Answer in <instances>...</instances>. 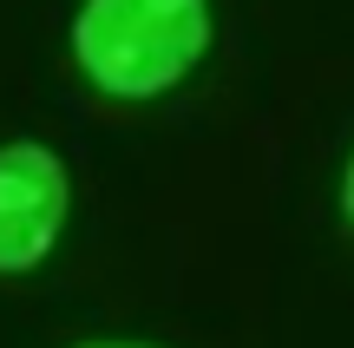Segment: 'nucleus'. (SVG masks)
<instances>
[{
	"mask_svg": "<svg viewBox=\"0 0 354 348\" xmlns=\"http://www.w3.org/2000/svg\"><path fill=\"white\" fill-rule=\"evenodd\" d=\"M66 230V165L46 145H0V276H26Z\"/></svg>",
	"mask_w": 354,
	"mask_h": 348,
	"instance_id": "obj_2",
	"label": "nucleus"
},
{
	"mask_svg": "<svg viewBox=\"0 0 354 348\" xmlns=\"http://www.w3.org/2000/svg\"><path fill=\"white\" fill-rule=\"evenodd\" d=\"M342 204H348V223H354V165H348V184H342Z\"/></svg>",
	"mask_w": 354,
	"mask_h": 348,
	"instance_id": "obj_3",
	"label": "nucleus"
},
{
	"mask_svg": "<svg viewBox=\"0 0 354 348\" xmlns=\"http://www.w3.org/2000/svg\"><path fill=\"white\" fill-rule=\"evenodd\" d=\"M210 46V0H86L73 20V53L86 79L112 99L171 92Z\"/></svg>",
	"mask_w": 354,
	"mask_h": 348,
	"instance_id": "obj_1",
	"label": "nucleus"
},
{
	"mask_svg": "<svg viewBox=\"0 0 354 348\" xmlns=\"http://www.w3.org/2000/svg\"><path fill=\"white\" fill-rule=\"evenodd\" d=\"M86 348H138V342H86Z\"/></svg>",
	"mask_w": 354,
	"mask_h": 348,
	"instance_id": "obj_4",
	"label": "nucleus"
}]
</instances>
